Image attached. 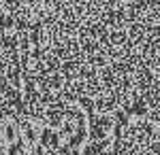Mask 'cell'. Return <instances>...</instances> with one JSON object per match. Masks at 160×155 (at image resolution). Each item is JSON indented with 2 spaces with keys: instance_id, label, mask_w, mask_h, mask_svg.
I'll return each instance as SVG.
<instances>
[{
  "instance_id": "1",
  "label": "cell",
  "mask_w": 160,
  "mask_h": 155,
  "mask_svg": "<svg viewBox=\"0 0 160 155\" xmlns=\"http://www.w3.org/2000/svg\"><path fill=\"white\" fill-rule=\"evenodd\" d=\"M0 155H160V0H0Z\"/></svg>"
}]
</instances>
